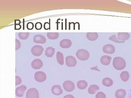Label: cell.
Here are the masks:
<instances>
[{
    "instance_id": "4dcf8cb0",
    "label": "cell",
    "mask_w": 131,
    "mask_h": 98,
    "mask_svg": "<svg viewBox=\"0 0 131 98\" xmlns=\"http://www.w3.org/2000/svg\"><path fill=\"white\" fill-rule=\"evenodd\" d=\"M28 24H29V25H30V27H29L28 28H27V29H28V30H30L32 29L33 28H34V27L33 23L30 22V23H28Z\"/></svg>"
},
{
    "instance_id": "7c38bea8",
    "label": "cell",
    "mask_w": 131,
    "mask_h": 98,
    "mask_svg": "<svg viewBox=\"0 0 131 98\" xmlns=\"http://www.w3.org/2000/svg\"><path fill=\"white\" fill-rule=\"evenodd\" d=\"M60 47L63 48H69L72 45V42L70 39H63L59 43Z\"/></svg>"
},
{
    "instance_id": "5b68a950",
    "label": "cell",
    "mask_w": 131,
    "mask_h": 98,
    "mask_svg": "<svg viewBox=\"0 0 131 98\" xmlns=\"http://www.w3.org/2000/svg\"><path fill=\"white\" fill-rule=\"evenodd\" d=\"M47 76L45 73L42 71L36 72L34 75V79L36 81L39 82H44L46 79Z\"/></svg>"
},
{
    "instance_id": "4fadbf2b",
    "label": "cell",
    "mask_w": 131,
    "mask_h": 98,
    "mask_svg": "<svg viewBox=\"0 0 131 98\" xmlns=\"http://www.w3.org/2000/svg\"><path fill=\"white\" fill-rule=\"evenodd\" d=\"M51 92L54 95L59 96L62 94L63 91L60 85H54L52 87Z\"/></svg>"
},
{
    "instance_id": "7402d4cb",
    "label": "cell",
    "mask_w": 131,
    "mask_h": 98,
    "mask_svg": "<svg viewBox=\"0 0 131 98\" xmlns=\"http://www.w3.org/2000/svg\"><path fill=\"white\" fill-rule=\"evenodd\" d=\"M77 86L79 89L83 90L86 89L88 87V82L84 80H80L77 82Z\"/></svg>"
},
{
    "instance_id": "83f0119b",
    "label": "cell",
    "mask_w": 131,
    "mask_h": 98,
    "mask_svg": "<svg viewBox=\"0 0 131 98\" xmlns=\"http://www.w3.org/2000/svg\"><path fill=\"white\" fill-rule=\"evenodd\" d=\"M21 47V43L18 39L15 40V50H18Z\"/></svg>"
},
{
    "instance_id": "f1b7e54d",
    "label": "cell",
    "mask_w": 131,
    "mask_h": 98,
    "mask_svg": "<svg viewBox=\"0 0 131 98\" xmlns=\"http://www.w3.org/2000/svg\"><path fill=\"white\" fill-rule=\"evenodd\" d=\"M15 80H16V82H15L16 85H19L21 84V82H22L21 78L18 76H15Z\"/></svg>"
},
{
    "instance_id": "30bf717a",
    "label": "cell",
    "mask_w": 131,
    "mask_h": 98,
    "mask_svg": "<svg viewBox=\"0 0 131 98\" xmlns=\"http://www.w3.org/2000/svg\"><path fill=\"white\" fill-rule=\"evenodd\" d=\"M34 42L35 43H45L46 42V39L45 36L41 35H37L34 36L33 38Z\"/></svg>"
},
{
    "instance_id": "8fae6325",
    "label": "cell",
    "mask_w": 131,
    "mask_h": 98,
    "mask_svg": "<svg viewBox=\"0 0 131 98\" xmlns=\"http://www.w3.org/2000/svg\"><path fill=\"white\" fill-rule=\"evenodd\" d=\"M27 89L26 87L24 85H22L16 88L15 90V94L16 96L18 97H23L24 96L25 91Z\"/></svg>"
},
{
    "instance_id": "484cf974",
    "label": "cell",
    "mask_w": 131,
    "mask_h": 98,
    "mask_svg": "<svg viewBox=\"0 0 131 98\" xmlns=\"http://www.w3.org/2000/svg\"><path fill=\"white\" fill-rule=\"evenodd\" d=\"M109 40L114 42L115 43H124L125 42V41H121V40H118V38H117L115 35H113L110 36L109 38Z\"/></svg>"
},
{
    "instance_id": "ffe728a7",
    "label": "cell",
    "mask_w": 131,
    "mask_h": 98,
    "mask_svg": "<svg viewBox=\"0 0 131 98\" xmlns=\"http://www.w3.org/2000/svg\"><path fill=\"white\" fill-rule=\"evenodd\" d=\"M57 61L60 65H63L64 63V56L63 54L60 52H57L56 55Z\"/></svg>"
},
{
    "instance_id": "f546056e",
    "label": "cell",
    "mask_w": 131,
    "mask_h": 98,
    "mask_svg": "<svg viewBox=\"0 0 131 98\" xmlns=\"http://www.w3.org/2000/svg\"><path fill=\"white\" fill-rule=\"evenodd\" d=\"M37 23L38 24V26L35 25V27L36 29H37V30H40V29H41L42 28V24L40 23V22H38V23Z\"/></svg>"
},
{
    "instance_id": "8992f818",
    "label": "cell",
    "mask_w": 131,
    "mask_h": 98,
    "mask_svg": "<svg viewBox=\"0 0 131 98\" xmlns=\"http://www.w3.org/2000/svg\"><path fill=\"white\" fill-rule=\"evenodd\" d=\"M63 86L65 91L68 92H71L74 90L75 84L71 81H66L63 82Z\"/></svg>"
},
{
    "instance_id": "ba28073f",
    "label": "cell",
    "mask_w": 131,
    "mask_h": 98,
    "mask_svg": "<svg viewBox=\"0 0 131 98\" xmlns=\"http://www.w3.org/2000/svg\"><path fill=\"white\" fill-rule=\"evenodd\" d=\"M102 50L103 52L105 54H112L115 52V49L113 45L107 44L103 46Z\"/></svg>"
},
{
    "instance_id": "277c9868",
    "label": "cell",
    "mask_w": 131,
    "mask_h": 98,
    "mask_svg": "<svg viewBox=\"0 0 131 98\" xmlns=\"http://www.w3.org/2000/svg\"><path fill=\"white\" fill-rule=\"evenodd\" d=\"M38 91L35 88H31L28 89L26 94V98H39Z\"/></svg>"
},
{
    "instance_id": "52a82bcc",
    "label": "cell",
    "mask_w": 131,
    "mask_h": 98,
    "mask_svg": "<svg viewBox=\"0 0 131 98\" xmlns=\"http://www.w3.org/2000/svg\"><path fill=\"white\" fill-rule=\"evenodd\" d=\"M66 64L68 67H74L77 64V61L74 56H69L66 58Z\"/></svg>"
},
{
    "instance_id": "9a60e30c",
    "label": "cell",
    "mask_w": 131,
    "mask_h": 98,
    "mask_svg": "<svg viewBox=\"0 0 131 98\" xmlns=\"http://www.w3.org/2000/svg\"><path fill=\"white\" fill-rule=\"evenodd\" d=\"M130 38V35L128 32H119L117 38L121 41H125L128 40Z\"/></svg>"
},
{
    "instance_id": "44dd1931",
    "label": "cell",
    "mask_w": 131,
    "mask_h": 98,
    "mask_svg": "<svg viewBox=\"0 0 131 98\" xmlns=\"http://www.w3.org/2000/svg\"><path fill=\"white\" fill-rule=\"evenodd\" d=\"M102 84L103 85L106 87L112 86L113 84V81L112 79L108 77H106L102 80Z\"/></svg>"
},
{
    "instance_id": "6da1fadb",
    "label": "cell",
    "mask_w": 131,
    "mask_h": 98,
    "mask_svg": "<svg viewBox=\"0 0 131 98\" xmlns=\"http://www.w3.org/2000/svg\"><path fill=\"white\" fill-rule=\"evenodd\" d=\"M126 64L125 59L122 57H117L114 58L113 65L115 69L117 70H122L126 66Z\"/></svg>"
},
{
    "instance_id": "e0dca14e",
    "label": "cell",
    "mask_w": 131,
    "mask_h": 98,
    "mask_svg": "<svg viewBox=\"0 0 131 98\" xmlns=\"http://www.w3.org/2000/svg\"><path fill=\"white\" fill-rule=\"evenodd\" d=\"M126 95V91L124 89H118L115 92V96L116 98H124Z\"/></svg>"
},
{
    "instance_id": "9c48e42d",
    "label": "cell",
    "mask_w": 131,
    "mask_h": 98,
    "mask_svg": "<svg viewBox=\"0 0 131 98\" xmlns=\"http://www.w3.org/2000/svg\"><path fill=\"white\" fill-rule=\"evenodd\" d=\"M31 66L34 69H40L43 66V63L40 59H35L33 60L31 64Z\"/></svg>"
},
{
    "instance_id": "5bb4252c",
    "label": "cell",
    "mask_w": 131,
    "mask_h": 98,
    "mask_svg": "<svg viewBox=\"0 0 131 98\" xmlns=\"http://www.w3.org/2000/svg\"><path fill=\"white\" fill-rule=\"evenodd\" d=\"M112 57L109 56L104 55L102 57L100 62L102 64L104 65H108L110 64L112 60Z\"/></svg>"
},
{
    "instance_id": "cb8c5ba5",
    "label": "cell",
    "mask_w": 131,
    "mask_h": 98,
    "mask_svg": "<svg viewBox=\"0 0 131 98\" xmlns=\"http://www.w3.org/2000/svg\"><path fill=\"white\" fill-rule=\"evenodd\" d=\"M120 77L123 81H127L130 77L129 73L127 71H123L121 74Z\"/></svg>"
},
{
    "instance_id": "2e32d148",
    "label": "cell",
    "mask_w": 131,
    "mask_h": 98,
    "mask_svg": "<svg viewBox=\"0 0 131 98\" xmlns=\"http://www.w3.org/2000/svg\"><path fill=\"white\" fill-rule=\"evenodd\" d=\"M87 38L90 41H94L98 39V35L96 32H88L86 34Z\"/></svg>"
},
{
    "instance_id": "d4e9b609",
    "label": "cell",
    "mask_w": 131,
    "mask_h": 98,
    "mask_svg": "<svg viewBox=\"0 0 131 98\" xmlns=\"http://www.w3.org/2000/svg\"><path fill=\"white\" fill-rule=\"evenodd\" d=\"M30 34L29 32H19L18 33L19 38L21 40H26L29 37Z\"/></svg>"
},
{
    "instance_id": "7a4b0ae2",
    "label": "cell",
    "mask_w": 131,
    "mask_h": 98,
    "mask_svg": "<svg viewBox=\"0 0 131 98\" xmlns=\"http://www.w3.org/2000/svg\"><path fill=\"white\" fill-rule=\"evenodd\" d=\"M76 56L80 60L86 61L89 58L90 55L86 50L84 49H80L77 52Z\"/></svg>"
},
{
    "instance_id": "603a6c76",
    "label": "cell",
    "mask_w": 131,
    "mask_h": 98,
    "mask_svg": "<svg viewBox=\"0 0 131 98\" xmlns=\"http://www.w3.org/2000/svg\"><path fill=\"white\" fill-rule=\"evenodd\" d=\"M47 38L50 40H56L59 36V33L58 32H48L47 33Z\"/></svg>"
},
{
    "instance_id": "ac0fdd59",
    "label": "cell",
    "mask_w": 131,
    "mask_h": 98,
    "mask_svg": "<svg viewBox=\"0 0 131 98\" xmlns=\"http://www.w3.org/2000/svg\"><path fill=\"white\" fill-rule=\"evenodd\" d=\"M55 52V49L52 47H49L46 48L45 55L48 57H52Z\"/></svg>"
},
{
    "instance_id": "3957f363",
    "label": "cell",
    "mask_w": 131,
    "mask_h": 98,
    "mask_svg": "<svg viewBox=\"0 0 131 98\" xmlns=\"http://www.w3.org/2000/svg\"><path fill=\"white\" fill-rule=\"evenodd\" d=\"M44 48L40 45H35L31 49V52L35 56H41L43 52Z\"/></svg>"
},
{
    "instance_id": "4316f807",
    "label": "cell",
    "mask_w": 131,
    "mask_h": 98,
    "mask_svg": "<svg viewBox=\"0 0 131 98\" xmlns=\"http://www.w3.org/2000/svg\"><path fill=\"white\" fill-rule=\"evenodd\" d=\"M95 98H106L105 94L103 92H99L96 94Z\"/></svg>"
},
{
    "instance_id": "d6986e66",
    "label": "cell",
    "mask_w": 131,
    "mask_h": 98,
    "mask_svg": "<svg viewBox=\"0 0 131 98\" xmlns=\"http://www.w3.org/2000/svg\"><path fill=\"white\" fill-rule=\"evenodd\" d=\"M99 90L100 88L97 85H92L89 87L88 92L90 94H94Z\"/></svg>"
},
{
    "instance_id": "1f68e13d",
    "label": "cell",
    "mask_w": 131,
    "mask_h": 98,
    "mask_svg": "<svg viewBox=\"0 0 131 98\" xmlns=\"http://www.w3.org/2000/svg\"><path fill=\"white\" fill-rule=\"evenodd\" d=\"M63 98H75L71 94H68L63 97Z\"/></svg>"
}]
</instances>
